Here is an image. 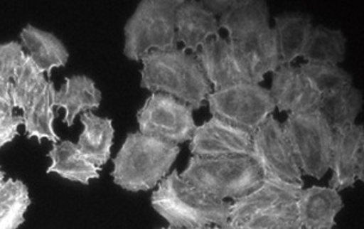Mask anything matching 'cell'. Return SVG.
<instances>
[{"mask_svg": "<svg viewBox=\"0 0 364 229\" xmlns=\"http://www.w3.org/2000/svg\"><path fill=\"white\" fill-rule=\"evenodd\" d=\"M219 26L226 30L228 42L252 82L259 84L265 74L281 66L270 9L263 0H233L230 10L220 17Z\"/></svg>", "mask_w": 364, "mask_h": 229, "instance_id": "6da1fadb", "label": "cell"}, {"mask_svg": "<svg viewBox=\"0 0 364 229\" xmlns=\"http://www.w3.org/2000/svg\"><path fill=\"white\" fill-rule=\"evenodd\" d=\"M142 89L173 97L188 104L193 110L201 109L212 93V86L205 78L196 56L184 49L152 50L142 56Z\"/></svg>", "mask_w": 364, "mask_h": 229, "instance_id": "7a4b0ae2", "label": "cell"}, {"mask_svg": "<svg viewBox=\"0 0 364 229\" xmlns=\"http://www.w3.org/2000/svg\"><path fill=\"white\" fill-rule=\"evenodd\" d=\"M151 204L172 228H202L230 221L228 202L195 188L177 170L160 181Z\"/></svg>", "mask_w": 364, "mask_h": 229, "instance_id": "3957f363", "label": "cell"}, {"mask_svg": "<svg viewBox=\"0 0 364 229\" xmlns=\"http://www.w3.org/2000/svg\"><path fill=\"white\" fill-rule=\"evenodd\" d=\"M177 144L147 137L140 132L129 133L112 160V181L129 193L156 188L168 176L178 158Z\"/></svg>", "mask_w": 364, "mask_h": 229, "instance_id": "277c9868", "label": "cell"}, {"mask_svg": "<svg viewBox=\"0 0 364 229\" xmlns=\"http://www.w3.org/2000/svg\"><path fill=\"white\" fill-rule=\"evenodd\" d=\"M181 178L220 200H237L258 188L264 176L251 156H191Z\"/></svg>", "mask_w": 364, "mask_h": 229, "instance_id": "5b68a950", "label": "cell"}, {"mask_svg": "<svg viewBox=\"0 0 364 229\" xmlns=\"http://www.w3.org/2000/svg\"><path fill=\"white\" fill-rule=\"evenodd\" d=\"M181 0H144L124 26L123 54L130 61H140L152 50H175L176 11Z\"/></svg>", "mask_w": 364, "mask_h": 229, "instance_id": "8992f818", "label": "cell"}, {"mask_svg": "<svg viewBox=\"0 0 364 229\" xmlns=\"http://www.w3.org/2000/svg\"><path fill=\"white\" fill-rule=\"evenodd\" d=\"M302 174L321 179L330 170L335 130L319 109L289 114L282 124Z\"/></svg>", "mask_w": 364, "mask_h": 229, "instance_id": "52a82bcc", "label": "cell"}, {"mask_svg": "<svg viewBox=\"0 0 364 229\" xmlns=\"http://www.w3.org/2000/svg\"><path fill=\"white\" fill-rule=\"evenodd\" d=\"M213 117L256 133L260 124L276 110L270 90L256 82H240L209 93L207 97Z\"/></svg>", "mask_w": 364, "mask_h": 229, "instance_id": "ba28073f", "label": "cell"}, {"mask_svg": "<svg viewBox=\"0 0 364 229\" xmlns=\"http://www.w3.org/2000/svg\"><path fill=\"white\" fill-rule=\"evenodd\" d=\"M193 112V107L173 97L152 93L136 114L139 132L178 146L191 140L197 128Z\"/></svg>", "mask_w": 364, "mask_h": 229, "instance_id": "9c48e42d", "label": "cell"}, {"mask_svg": "<svg viewBox=\"0 0 364 229\" xmlns=\"http://www.w3.org/2000/svg\"><path fill=\"white\" fill-rule=\"evenodd\" d=\"M264 177L304 185L302 172L283 132L282 123L270 114L252 135V154Z\"/></svg>", "mask_w": 364, "mask_h": 229, "instance_id": "30bf717a", "label": "cell"}, {"mask_svg": "<svg viewBox=\"0 0 364 229\" xmlns=\"http://www.w3.org/2000/svg\"><path fill=\"white\" fill-rule=\"evenodd\" d=\"M189 149L193 156H251L252 135L239 127L212 117L197 127L190 140Z\"/></svg>", "mask_w": 364, "mask_h": 229, "instance_id": "8fae6325", "label": "cell"}, {"mask_svg": "<svg viewBox=\"0 0 364 229\" xmlns=\"http://www.w3.org/2000/svg\"><path fill=\"white\" fill-rule=\"evenodd\" d=\"M330 170V186L336 191L364 181V126L353 124L335 130Z\"/></svg>", "mask_w": 364, "mask_h": 229, "instance_id": "7c38bea8", "label": "cell"}, {"mask_svg": "<svg viewBox=\"0 0 364 229\" xmlns=\"http://www.w3.org/2000/svg\"><path fill=\"white\" fill-rule=\"evenodd\" d=\"M200 48L195 56L205 78L215 91L240 82H252L226 38L209 40Z\"/></svg>", "mask_w": 364, "mask_h": 229, "instance_id": "4fadbf2b", "label": "cell"}, {"mask_svg": "<svg viewBox=\"0 0 364 229\" xmlns=\"http://www.w3.org/2000/svg\"><path fill=\"white\" fill-rule=\"evenodd\" d=\"M272 100L281 112L299 114L319 107L321 97L313 90L299 66L281 65L272 72Z\"/></svg>", "mask_w": 364, "mask_h": 229, "instance_id": "5bb4252c", "label": "cell"}, {"mask_svg": "<svg viewBox=\"0 0 364 229\" xmlns=\"http://www.w3.org/2000/svg\"><path fill=\"white\" fill-rule=\"evenodd\" d=\"M302 188L301 185L291 184L277 178L264 177L258 188L230 204V221L240 223L252 215L295 202Z\"/></svg>", "mask_w": 364, "mask_h": 229, "instance_id": "9a60e30c", "label": "cell"}, {"mask_svg": "<svg viewBox=\"0 0 364 229\" xmlns=\"http://www.w3.org/2000/svg\"><path fill=\"white\" fill-rule=\"evenodd\" d=\"M296 207L297 221L302 229H333L344 203L333 188L312 186L302 188Z\"/></svg>", "mask_w": 364, "mask_h": 229, "instance_id": "2e32d148", "label": "cell"}, {"mask_svg": "<svg viewBox=\"0 0 364 229\" xmlns=\"http://www.w3.org/2000/svg\"><path fill=\"white\" fill-rule=\"evenodd\" d=\"M177 41L182 42L184 50L196 53L210 37L220 38L219 19L208 11L202 1H182L176 11Z\"/></svg>", "mask_w": 364, "mask_h": 229, "instance_id": "e0dca14e", "label": "cell"}, {"mask_svg": "<svg viewBox=\"0 0 364 229\" xmlns=\"http://www.w3.org/2000/svg\"><path fill=\"white\" fill-rule=\"evenodd\" d=\"M102 102V92L87 75L66 77L61 89L54 93V107L65 110L63 123L75 124L79 114L97 110Z\"/></svg>", "mask_w": 364, "mask_h": 229, "instance_id": "ac0fdd59", "label": "cell"}, {"mask_svg": "<svg viewBox=\"0 0 364 229\" xmlns=\"http://www.w3.org/2000/svg\"><path fill=\"white\" fill-rule=\"evenodd\" d=\"M19 36L30 60L38 70L48 74V77L54 68L66 66L70 53L54 33L29 24L23 28Z\"/></svg>", "mask_w": 364, "mask_h": 229, "instance_id": "d6986e66", "label": "cell"}, {"mask_svg": "<svg viewBox=\"0 0 364 229\" xmlns=\"http://www.w3.org/2000/svg\"><path fill=\"white\" fill-rule=\"evenodd\" d=\"M313 19L307 14L287 12L275 17V33L281 65H293L302 58L309 35L312 33Z\"/></svg>", "mask_w": 364, "mask_h": 229, "instance_id": "ffe728a7", "label": "cell"}, {"mask_svg": "<svg viewBox=\"0 0 364 229\" xmlns=\"http://www.w3.org/2000/svg\"><path fill=\"white\" fill-rule=\"evenodd\" d=\"M82 132L79 137L77 147L82 156L96 166L102 167L112 156V147L115 137L112 121L101 117L92 111L84 112L80 117Z\"/></svg>", "mask_w": 364, "mask_h": 229, "instance_id": "44dd1931", "label": "cell"}, {"mask_svg": "<svg viewBox=\"0 0 364 229\" xmlns=\"http://www.w3.org/2000/svg\"><path fill=\"white\" fill-rule=\"evenodd\" d=\"M52 164L47 169V174H56L63 179L89 185L91 179L101 177V167L96 166L82 156L77 144L72 141H61L53 144L47 154Z\"/></svg>", "mask_w": 364, "mask_h": 229, "instance_id": "7402d4cb", "label": "cell"}, {"mask_svg": "<svg viewBox=\"0 0 364 229\" xmlns=\"http://www.w3.org/2000/svg\"><path fill=\"white\" fill-rule=\"evenodd\" d=\"M318 109L323 112L332 129H342L356 124L357 116L363 109V95L355 86H346L321 97Z\"/></svg>", "mask_w": 364, "mask_h": 229, "instance_id": "603a6c76", "label": "cell"}, {"mask_svg": "<svg viewBox=\"0 0 364 229\" xmlns=\"http://www.w3.org/2000/svg\"><path fill=\"white\" fill-rule=\"evenodd\" d=\"M55 86L49 80L48 85L41 96H38L26 111H23V126L28 139H38L41 142L43 139L56 144L60 137L54 130V93Z\"/></svg>", "mask_w": 364, "mask_h": 229, "instance_id": "cb8c5ba5", "label": "cell"}, {"mask_svg": "<svg viewBox=\"0 0 364 229\" xmlns=\"http://www.w3.org/2000/svg\"><path fill=\"white\" fill-rule=\"evenodd\" d=\"M346 37L342 30L313 26L302 58L306 63L337 65L346 60Z\"/></svg>", "mask_w": 364, "mask_h": 229, "instance_id": "d4e9b609", "label": "cell"}, {"mask_svg": "<svg viewBox=\"0 0 364 229\" xmlns=\"http://www.w3.org/2000/svg\"><path fill=\"white\" fill-rule=\"evenodd\" d=\"M30 204L29 188L22 181H5L0 185V229H18Z\"/></svg>", "mask_w": 364, "mask_h": 229, "instance_id": "484cf974", "label": "cell"}, {"mask_svg": "<svg viewBox=\"0 0 364 229\" xmlns=\"http://www.w3.org/2000/svg\"><path fill=\"white\" fill-rule=\"evenodd\" d=\"M48 82L49 79L46 78L45 73L38 70L26 55L15 80L12 82V107L26 111L38 96H41Z\"/></svg>", "mask_w": 364, "mask_h": 229, "instance_id": "4316f807", "label": "cell"}, {"mask_svg": "<svg viewBox=\"0 0 364 229\" xmlns=\"http://www.w3.org/2000/svg\"><path fill=\"white\" fill-rule=\"evenodd\" d=\"M307 82L320 97L353 85V77L337 65L305 63L299 65Z\"/></svg>", "mask_w": 364, "mask_h": 229, "instance_id": "83f0119b", "label": "cell"}, {"mask_svg": "<svg viewBox=\"0 0 364 229\" xmlns=\"http://www.w3.org/2000/svg\"><path fill=\"white\" fill-rule=\"evenodd\" d=\"M294 220H297L296 201L252 215L239 225L242 229H272Z\"/></svg>", "mask_w": 364, "mask_h": 229, "instance_id": "f1b7e54d", "label": "cell"}, {"mask_svg": "<svg viewBox=\"0 0 364 229\" xmlns=\"http://www.w3.org/2000/svg\"><path fill=\"white\" fill-rule=\"evenodd\" d=\"M26 55L17 41L0 43V80L12 85Z\"/></svg>", "mask_w": 364, "mask_h": 229, "instance_id": "f546056e", "label": "cell"}, {"mask_svg": "<svg viewBox=\"0 0 364 229\" xmlns=\"http://www.w3.org/2000/svg\"><path fill=\"white\" fill-rule=\"evenodd\" d=\"M19 126H23L22 116L14 114V107L0 100V148L18 135Z\"/></svg>", "mask_w": 364, "mask_h": 229, "instance_id": "4dcf8cb0", "label": "cell"}, {"mask_svg": "<svg viewBox=\"0 0 364 229\" xmlns=\"http://www.w3.org/2000/svg\"><path fill=\"white\" fill-rule=\"evenodd\" d=\"M202 4L205 5V8L208 11L212 12L213 15L218 18V17L225 15L230 10V6L233 4V0H220V1H218V0H205V1H202Z\"/></svg>", "mask_w": 364, "mask_h": 229, "instance_id": "1f68e13d", "label": "cell"}, {"mask_svg": "<svg viewBox=\"0 0 364 229\" xmlns=\"http://www.w3.org/2000/svg\"><path fill=\"white\" fill-rule=\"evenodd\" d=\"M272 229H302V227L297 220H294V221L286 222V223L277 225V227Z\"/></svg>", "mask_w": 364, "mask_h": 229, "instance_id": "d6a6232c", "label": "cell"}, {"mask_svg": "<svg viewBox=\"0 0 364 229\" xmlns=\"http://www.w3.org/2000/svg\"><path fill=\"white\" fill-rule=\"evenodd\" d=\"M214 229H242V225H239V223H235V222H226V223H223L221 225H216Z\"/></svg>", "mask_w": 364, "mask_h": 229, "instance_id": "836d02e7", "label": "cell"}, {"mask_svg": "<svg viewBox=\"0 0 364 229\" xmlns=\"http://www.w3.org/2000/svg\"><path fill=\"white\" fill-rule=\"evenodd\" d=\"M4 177H5V174H4V172H3V171H1V169H0V185L3 184V183H4Z\"/></svg>", "mask_w": 364, "mask_h": 229, "instance_id": "e575fe53", "label": "cell"}, {"mask_svg": "<svg viewBox=\"0 0 364 229\" xmlns=\"http://www.w3.org/2000/svg\"><path fill=\"white\" fill-rule=\"evenodd\" d=\"M160 229H214L213 227H202V228H172V227H170V228H160Z\"/></svg>", "mask_w": 364, "mask_h": 229, "instance_id": "d590c367", "label": "cell"}]
</instances>
